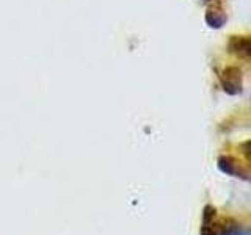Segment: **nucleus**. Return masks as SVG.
Here are the masks:
<instances>
[{"mask_svg":"<svg viewBox=\"0 0 251 235\" xmlns=\"http://www.w3.org/2000/svg\"><path fill=\"white\" fill-rule=\"evenodd\" d=\"M229 50L235 55H239V57L248 58L251 52V44L248 36H232L229 41Z\"/></svg>","mask_w":251,"mask_h":235,"instance_id":"3","label":"nucleus"},{"mask_svg":"<svg viewBox=\"0 0 251 235\" xmlns=\"http://www.w3.org/2000/svg\"><path fill=\"white\" fill-rule=\"evenodd\" d=\"M218 168L222 169L225 174H229V176H234V177H243V179H248V174L247 172H242L240 168L237 166V163L232 159V157H220L218 159Z\"/></svg>","mask_w":251,"mask_h":235,"instance_id":"2","label":"nucleus"},{"mask_svg":"<svg viewBox=\"0 0 251 235\" xmlns=\"http://www.w3.org/2000/svg\"><path fill=\"white\" fill-rule=\"evenodd\" d=\"M222 235H250V234L247 231H243V229H239V227H227V229H225V227H223Z\"/></svg>","mask_w":251,"mask_h":235,"instance_id":"5","label":"nucleus"},{"mask_svg":"<svg viewBox=\"0 0 251 235\" xmlns=\"http://www.w3.org/2000/svg\"><path fill=\"white\" fill-rule=\"evenodd\" d=\"M206 21H207V24L210 27L220 28L226 22V13L220 6L210 8V10L207 11V14H206Z\"/></svg>","mask_w":251,"mask_h":235,"instance_id":"4","label":"nucleus"},{"mask_svg":"<svg viewBox=\"0 0 251 235\" xmlns=\"http://www.w3.org/2000/svg\"><path fill=\"white\" fill-rule=\"evenodd\" d=\"M220 80H222L223 90L229 94H239L242 93V72L239 68H226L222 75H220Z\"/></svg>","mask_w":251,"mask_h":235,"instance_id":"1","label":"nucleus"}]
</instances>
